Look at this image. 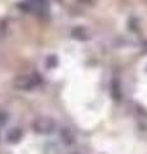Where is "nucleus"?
Segmentation results:
<instances>
[{
	"mask_svg": "<svg viewBox=\"0 0 147 154\" xmlns=\"http://www.w3.org/2000/svg\"><path fill=\"white\" fill-rule=\"evenodd\" d=\"M34 130L40 134H49L54 130V122L51 118H47V117L38 118L34 122Z\"/></svg>",
	"mask_w": 147,
	"mask_h": 154,
	"instance_id": "obj_1",
	"label": "nucleus"
},
{
	"mask_svg": "<svg viewBox=\"0 0 147 154\" xmlns=\"http://www.w3.org/2000/svg\"><path fill=\"white\" fill-rule=\"evenodd\" d=\"M14 86L21 90H30L36 86V80H34L31 76H18L14 81Z\"/></svg>",
	"mask_w": 147,
	"mask_h": 154,
	"instance_id": "obj_2",
	"label": "nucleus"
},
{
	"mask_svg": "<svg viewBox=\"0 0 147 154\" xmlns=\"http://www.w3.org/2000/svg\"><path fill=\"white\" fill-rule=\"evenodd\" d=\"M28 7L39 14H44L47 11L45 0H28Z\"/></svg>",
	"mask_w": 147,
	"mask_h": 154,
	"instance_id": "obj_3",
	"label": "nucleus"
},
{
	"mask_svg": "<svg viewBox=\"0 0 147 154\" xmlns=\"http://www.w3.org/2000/svg\"><path fill=\"white\" fill-rule=\"evenodd\" d=\"M21 136H22L21 130L19 128H13L12 131H9V134H8V140L11 143H16V141H18L19 139H21Z\"/></svg>",
	"mask_w": 147,
	"mask_h": 154,
	"instance_id": "obj_4",
	"label": "nucleus"
}]
</instances>
